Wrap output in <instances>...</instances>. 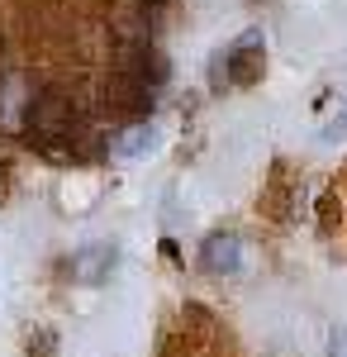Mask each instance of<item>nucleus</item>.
<instances>
[{
    "label": "nucleus",
    "instance_id": "obj_3",
    "mask_svg": "<svg viewBox=\"0 0 347 357\" xmlns=\"http://www.w3.org/2000/svg\"><path fill=\"white\" fill-rule=\"evenodd\" d=\"M153 100H157L153 86H143L138 77H129V72H109L105 110L114 114V119H124V124H143V119L153 114Z\"/></svg>",
    "mask_w": 347,
    "mask_h": 357
},
{
    "label": "nucleus",
    "instance_id": "obj_2",
    "mask_svg": "<svg viewBox=\"0 0 347 357\" xmlns=\"http://www.w3.org/2000/svg\"><path fill=\"white\" fill-rule=\"evenodd\" d=\"M267 57H262V33H242L238 43H229L224 53L214 57V72L210 82L214 91H233V86H252L262 77Z\"/></svg>",
    "mask_w": 347,
    "mask_h": 357
},
{
    "label": "nucleus",
    "instance_id": "obj_7",
    "mask_svg": "<svg viewBox=\"0 0 347 357\" xmlns=\"http://www.w3.org/2000/svg\"><path fill=\"white\" fill-rule=\"evenodd\" d=\"M105 267H109V248H91V252H81V262H77V272L86 281H100Z\"/></svg>",
    "mask_w": 347,
    "mask_h": 357
},
{
    "label": "nucleus",
    "instance_id": "obj_9",
    "mask_svg": "<svg viewBox=\"0 0 347 357\" xmlns=\"http://www.w3.org/2000/svg\"><path fill=\"white\" fill-rule=\"evenodd\" d=\"M338 134H347V105H343V114H338V119L328 124V138H338Z\"/></svg>",
    "mask_w": 347,
    "mask_h": 357
},
{
    "label": "nucleus",
    "instance_id": "obj_5",
    "mask_svg": "<svg viewBox=\"0 0 347 357\" xmlns=\"http://www.w3.org/2000/svg\"><path fill=\"white\" fill-rule=\"evenodd\" d=\"M200 257H205V267H210L214 276H229L242 267V243L238 234H210L205 238V248H200Z\"/></svg>",
    "mask_w": 347,
    "mask_h": 357
},
{
    "label": "nucleus",
    "instance_id": "obj_1",
    "mask_svg": "<svg viewBox=\"0 0 347 357\" xmlns=\"http://www.w3.org/2000/svg\"><path fill=\"white\" fill-rule=\"evenodd\" d=\"M77 134H81V110L72 96L62 91H38L24 110V138L33 153L53 158V162H72L77 158Z\"/></svg>",
    "mask_w": 347,
    "mask_h": 357
},
{
    "label": "nucleus",
    "instance_id": "obj_4",
    "mask_svg": "<svg viewBox=\"0 0 347 357\" xmlns=\"http://www.w3.org/2000/svg\"><path fill=\"white\" fill-rule=\"evenodd\" d=\"M109 33H114V53L153 48V10H148V0H114L109 5Z\"/></svg>",
    "mask_w": 347,
    "mask_h": 357
},
{
    "label": "nucleus",
    "instance_id": "obj_8",
    "mask_svg": "<svg viewBox=\"0 0 347 357\" xmlns=\"http://www.w3.org/2000/svg\"><path fill=\"white\" fill-rule=\"evenodd\" d=\"M53 353V338H48V329H43V338H33V357H48Z\"/></svg>",
    "mask_w": 347,
    "mask_h": 357
},
{
    "label": "nucleus",
    "instance_id": "obj_6",
    "mask_svg": "<svg viewBox=\"0 0 347 357\" xmlns=\"http://www.w3.org/2000/svg\"><path fill=\"white\" fill-rule=\"evenodd\" d=\"M148 143H153V129L148 124H129L119 143H114V158H138V153H148Z\"/></svg>",
    "mask_w": 347,
    "mask_h": 357
}]
</instances>
